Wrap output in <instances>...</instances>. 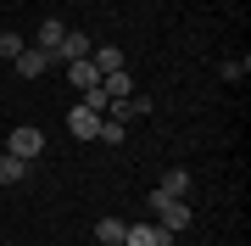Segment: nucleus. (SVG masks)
<instances>
[{
  "label": "nucleus",
  "instance_id": "3",
  "mask_svg": "<svg viewBox=\"0 0 251 246\" xmlns=\"http://www.w3.org/2000/svg\"><path fill=\"white\" fill-rule=\"evenodd\" d=\"M123 246H173V229H162V224H123Z\"/></svg>",
  "mask_w": 251,
  "mask_h": 246
},
{
  "label": "nucleus",
  "instance_id": "8",
  "mask_svg": "<svg viewBox=\"0 0 251 246\" xmlns=\"http://www.w3.org/2000/svg\"><path fill=\"white\" fill-rule=\"evenodd\" d=\"M62 73H67V84H78V95L90 90V84H100V73H95V62H90V56H84V62H67Z\"/></svg>",
  "mask_w": 251,
  "mask_h": 246
},
{
  "label": "nucleus",
  "instance_id": "14",
  "mask_svg": "<svg viewBox=\"0 0 251 246\" xmlns=\"http://www.w3.org/2000/svg\"><path fill=\"white\" fill-rule=\"evenodd\" d=\"M78 107H84V112H95V118H106V107H112V101H106V90H100V84H90Z\"/></svg>",
  "mask_w": 251,
  "mask_h": 246
},
{
  "label": "nucleus",
  "instance_id": "9",
  "mask_svg": "<svg viewBox=\"0 0 251 246\" xmlns=\"http://www.w3.org/2000/svg\"><path fill=\"white\" fill-rule=\"evenodd\" d=\"M62 34H67V28H62V23H56V17H50V23H39V34H34V45L56 56V51H62ZM56 62H62V56H56Z\"/></svg>",
  "mask_w": 251,
  "mask_h": 246
},
{
  "label": "nucleus",
  "instance_id": "12",
  "mask_svg": "<svg viewBox=\"0 0 251 246\" xmlns=\"http://www.w3.org/2000/svg\"><path fill=\"white\" fill-rule=\"evenodd\" d=\"M23 173H28V163H23V157H11V151H0V185H17Z\"/></svg>",
  "mask_w": 251,
  "mask_h": 246
},
{
  "label": "nucleus",
  "instance_id": "13",
  "mask_svg": "<svg viewBox=\"0 0 251 246\" xmlns=\"http://www.w3.org/2000/svg\"><path fill=\"white\" fill-rule=\"evenodd\" d=\"M95 241L100 246H123V219H100L95 224Z\"/></svg>",
  "mask_w": 251,
  "mask_h": 246
},
{
  "label": "nucleus",
  "instance_id": "15",
  "mask_svg": "<svg viewBox=\"0 0 251 246\" xmlns=\"http://www.w3.org/2000/svg\"><path fill=\"white\" fill-rule=\"evenodd\" d=\"M0 56L17 62V56H23V34H0Z\"/></svg>",
  "mask_w": 251,
  "mask_h": 246
},
{
  "label": "nucleus",
  "instance_id": "1",
  "mask_svg": "<svg viewBox=\"0 0 251 246\" xmlns=\"http://www.w3.org/2000/svg\"><path fill=\"white\" fill-rule=\"evenodd\" d=\"M151 213H156L162 229H173V235H179L190 219H196V207H190L184 196H168V191H151Z\"/></svg>",
  "mask_w": 251,
  "mask_h": 246
},
{
  "label": "nucleus",
  "instance_id": "4",
  "mask_svg": "<svg viewBox=\"0 0 251 246\" xmlns=\"http://www.w3.org/2000/svg\"><path fill=\"white\" fill-rule=\"evenodd\" d=\"M50 67H62L50 51H39V45H23V56H17V73H23V79H45Z\"/></svg>",
  "mask_w": 251,
  "mask_h": 246
},
{
  "label": "nucleus",
  "instance_id": "10",
  "mask_svg": "<svg viewBox=\"0 0 251 246\" xmlns=\"http://www.w3.org/2000/svg\"><path fill=\"white\" fill-rule=\"evenodd\" d=\"M90 62H95V73H117V67H128L117 45H95V51H90Z\"/></svg>",
  "mask_w": 251,
  "mask_h": 246
},
{
  "label": "nucleus",
  "instance_id": "6",
  "mask_svg": "<svg viewBox=\"0 0 251 246\" xmlns=\"http://www.w3.org/2000/svg\"><path fill=\"white\" fill-rule=\"evenodd\" d=\"M100 90H106V101L134 95V79H128V67H117V73H100Z\"/></svg>",
  "mask_w": 251,
  "mask_h": 246
},
{
  "label": "nucleus",
  "instance_id": "2",
  "mask_svg": "<svg viewBox=\"0 0 251 246\" xmlns=\"http://www.w3.org/2000/svg\"><path fill=\"white\" fill-rule=\"evenodd\" d=\"M6 151H11V157H23V163H34V157L45 151V135H39L34 123H17V129H11V140H6Z\"/></svg>",
  "mask_w": 251,
  "mask_h": 246
},
{
  "label": "nucleus",
  "instance_id": "5",
  "mask_svg": "<svg viewBox=\"0 0 251 246\" xmlns=\"http://www.w3.org/2000/svg\"><path fill=\"white\" fill-rule=\"evenodd\" d=\"M90 51H95V45H90V34H73V28H67V34H62V51H56V56H62V67H67V62H84Z\"/></svg>",
  "mask_w": 251,
  "mask_h": 246
},
{
  "label": "nucleus",
  "instance_id": "7",
  "mask_svg": "<svg viewBox=\"0 0 251 246\" xmlns=\"http://www.w3.org/2000/svg\"><path fill=\"white\" fill-rule=\"evenodd\" d=\"M67 129H73V140H95L100 118H95V112H84V107H73V112H67Z\"/></svg>",
  "mask_w": 251,
  "mask_h": 246
},
{
  "label": "nucleus",
  "instance_id": "11",
  "mask_svg": "<svg viewBox=\"0 0 251 246\" xmlns=\"http://www.w3.org/2000/svg\"><path fill=\"white\" fill-rule=\"evenodd\" d=\"M156 191H168V196H184V191H190V168H168Z\"/></svg>",
  "mask_w": 251,
  "mask_h": 246
}]
</instances>
